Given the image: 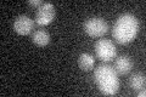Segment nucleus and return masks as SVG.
<instances>
[{
	"label": "nucleus",
	"instance_id": "0eeeda50",
	"mask_svg": "<svg viewBox=\"0 0 146 97\" xmlns=\"http://www.w3.org/2000/svg\"><path fill=\"white\" fill-rule=\"evenodd\" d=\"M115 71L118 75H127L133 69V61L129 56H119L115 61Z\"/></svg>",
	"mask_w": 146,
	"mask_h": 97
},
{
	"label": "nucleus",
	"instance_id": "1a4fd4ad",
	"mask_svg": "<svg viewBox=\"0 0 146 97\" xmlns=\"http://www.w3.org/2000/svg\"><path fill=\"white\" fill-rule=\"evenodd\" d=\"M94 63H95V58L91 56L90 53H80L78 57V66L82 71L84 72H89L94 68Z\"/></svg>",
	"mask_w": 146,
	"mask_h": 97
},
{
	"label": "nucleus",
	"instance_id": "7ed1b4c3",
	"mask_svg": "<svg viewBox=\"0 0 146 97\" xmlns=\"http://www.w3.org/2000/svg\"><path fill=\"white\" fill-rule=\"evenodd\" d=\"M95 55L102 62H111L117 56V49L115 44L108 39H99L95 43Z\"/></svg>",
	"mask_w": 146,
	"mask_h": 97
},
{
	"label": "nucleus",
	"instance_id": "9d476101",
	"mask_svg": "<svg viewBox=\"0 0 146 97\" xmlns=\"http://www.w3.org/2000/svg\"><path fill=\"white\" fill-rule=\"evenodd\" d=\"M145 82H146V79H145V75L143 73H134V74H131L130 80H129L130 87L136 91L144 89Z\"/></svg>",
	"mask_w": 146,
	"mask_h": 97
},
{
	"label": "nucleus",
	"instance_id": "20e7f679",
	"mask_svg": "<svg viewBox=\"0 0 146 97\" xmlns=\"http://www.w3.org/2000/svg\"><path fill=\"white\" fill-rule=\"evenodd\" d=\"M108 30V24L104 18L91 17L84 22V32L91 38H101Z\"/></svg>",
	"mask_w": 146,
	"mask_h": 97
},
{
	"label": "nucleus",
	"instance_id": "39448f33",
	"mask_svg": "<svg viewBox=\"0 0 146 97\" xmlns=\"http://www.w3.org/2000/svg\"><path fill=\"white\" fill-rule=\"evenodd\" d=\"M55 18V6L51 3H43V5L36 9L35 23L38 26H48Z\"/></svg>",
	"mask_w": 146,
	"mask_h": 97
},
{
	"label": "nucleus",
	"instance_id": "f03ea898",
	"mask_svg": "<svg viewBox=\"0 0 146 97\" xmlns=\"http://www.w3.org/2000/svg\"><path fill=\"white\" fill-rule=\"evenodd\" d=\"M94 79L100 92L105 96H113L119 91L118 74L108 64H100L94 71Z\"/></svg>",
	"mask_w": 146,
	"mask_h": 97
},
{
	"label": "nucleus",
	"instance_id": "6e6552de",
	"mask_svg": "<svg viewBox=\"0 0 146 97\" xmlns=\"http://www.w3.org/2000/svg\"><path fill=\"white\" fill-rule=\"evenodd\" d=\"M32 41L40 48H44L50 43V35L46 30L44 29H36L34 30V33L32 34Z\"/></svg>",
	"mask_w": 146,
	"mask_h": 97
},
{
	"label": "nucleus",
	"instance_id": "423d86ee",
	"mask_svg": "<svg viewBox=\"0 0 146 97\" xmlns=\"http://www.w3.org/2000/svg\"><path fill=\"white\" fill-rule=\"evenodd\" d=\"M34 29V21L31 17L21 15L13 22V30L20 35H28Z\"/></svg>",
	"mask_w": 146,
	"mask_h": 97
},
{
	"label": "nucleus",
	"instance_id": "9b49d317",
	"mask_svg": "<svg viewBox=\"0 0 146 97\" xmlns=\"http://www.w3.org/2000/svg\"><path fill=\"white\" fill-rule=\"evenodd\" d=\"M28 4H29L31 6H33V7H36V9H38V7H40V6L43 5V3L40 1V0H31V1H29Z\"/></svg>",
	"mask_w": 146,
	"mask_h": 97
},
{
	"label": "nucleus",
	"instance_id": "f257e3e1",
	"mask_svg": "<svg viewBox=\"0 0 146 97\" xmlns=\"http://www.w3.org/2000/svg\"><path fill=\"white\" fill-rule=\"evenodd\" d=\"M139 20L131 13H124L117 18L112 28V36L118 44L131 43L139 33Z\"/></svg>",
	"mask_w": 146,
	"mask_h": 97
},
{
	"label": "nucleus",
	"instance_id": "f8f14e48",
	"mask_svg": "<svg viewBox=\"0 0 146 97\" xmlns=\"http://www.w3.org/2000/svg\"><path fill=\"white\" fill-rule=\"evenodd\" d=\"M145 95H146V91H145V89H141V90H139V92H138V97H145Z\"/></svg>",
	"mask_w": 146,
	"mask_h": 97
}]
</instances>
